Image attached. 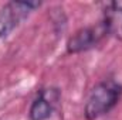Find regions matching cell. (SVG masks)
<instances>
[{"instance_id": "cell-1", "label": "cell", "mask_w": 122, "mask_h": 120, "mask_svg": "<svg viewBox=\"0 0 122 120\" xmlns=\"http://www.w3.org/2000/svg\"><path fill=\"white\" fill-rule=\"evenodd\" d=\"M121 95L122 86L112 79L98 83L91 90L87 99L85 109H84L85 117L88 120H97L98 117L104 116L118 103Z\"/></svg>"}, {"instance_id": "cell-2", "label": "cell", "mask_w": 122, "mask_h": 120, "mask_svg": "<svg viewBox=\"0 0 122 120\" xmlns=\"http://www.w3.org/2000/svg\"><path fill=\"white\" fill-rule=\"evenodd\" d=\"M38 6V1H10L4 4L0 9V37L10 34Z\"/></svg>"}, {"instance_id": "cell-3", "label": "cell", "mask_w": 122, "mask_h": 120, "mask_svg": "<svg viewBox=\"0 0 122 120\" xmlns=\"http://www.w3.org/2000/svg\"><path fill=\"white\" fill-rule=\"evenodd\" d=\"M107 34L108 32H107V28H105L104 23L81 28L75 34H72V37H70V40L67 42V51L70 54L88 51L94 47H97Z\"/></svg>"}, {"instance_id": "cell-4", "label": "cell", "mask_w": 122, "mask_h": 120, "mask_svg": "<svg viewBox=\"0 0 122 120\" xmlns=\"http://www.w3.org/2000/svg\"><path fill=\"white\" fill-rule=\"evenodd\" d=\"M58 102V90L57 89H44L34 99L30 106L29 116L30 120H47L51 117L56 105Z\"/></svg>"}, {"instance_id": "cell-5", "label": "cell", "mask_w": 122, "mask_h": 120, "mask_svg": "<svg viewBox=\"0 0 122 120\" xmlns=\"http://www.w3.org/2000/svg\"><path fill=\"white\" fill-rule=\"evenodd\" d=\"M102 23L108 34L122 41V1H108L104 4Z\"/></svg>"}]
</instances>
